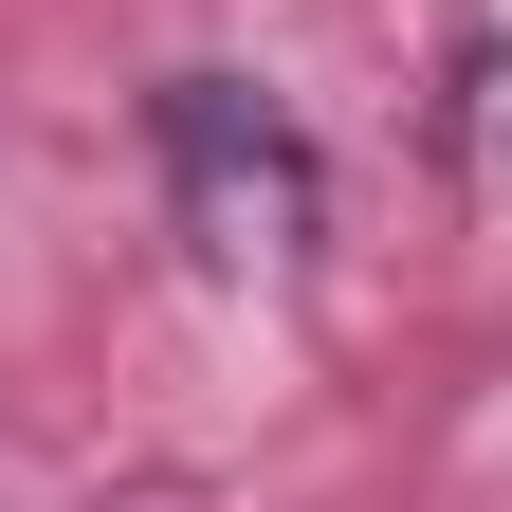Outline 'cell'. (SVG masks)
<instances>
[{"instance_id":"6da1fadb","label":"cell","mask_w":512,"mask_h":512,"mask_svg":"<svg viewBox=\"0 0 512 512\" xmlns=\"http://www.w3.org/2000/svg\"><path fill=\"white\" fill-rule=\"evenodd\" d=\"M147 165H165V238L202 256L220 293H293L311 238H330V165L256 74H165L147 92Z\"/></svg>"}]
</instances>
